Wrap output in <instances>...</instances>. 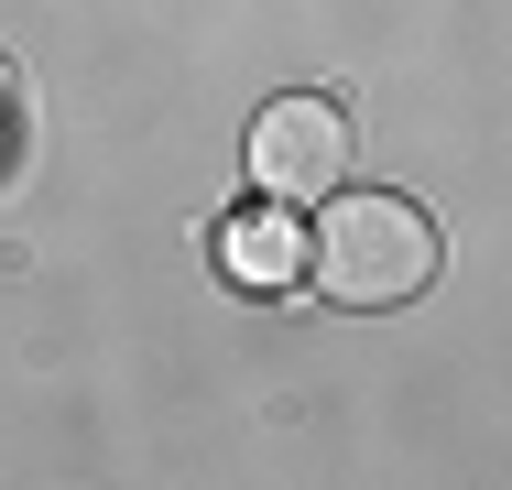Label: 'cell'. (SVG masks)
Instances as JSON below:
<instances>
[{
  "label": "cell",
  "mask_w": 512,
  "mask_h": 490,
  "mask_svg": "<svg viewBox=\"0 0 512 490\" xmlns=\"http://www.w3.org/2000/svg\"><path fill=\"white\" fill-rule=\"evenodd\" d=\"M436 218L414 207V196H382V186H338L327 196V218H316L306 240V273L349 316H393V305H414V294L436 284Z\"/></svg>",
  "instance_id": "cell-1"
},
{
  "label": "cell",
  "mask_w": 512,
  "mask_h": 490,
  "mask_svg": "<svg viewBox=\"0 0 512 490\" xmlns=\"http://www.w3.org/2000/svg\"><path fill=\"white\" fill-rule=\"evenodd\" d=\"M251 186H262V207H316V196H338L349 186V109L327 88L262 98V120H251Z\"/></svg>",
  "instance_id": "cell-2"
},
{
  "label": "cell",
  "mask_w": 512,
  "mask_h": 490,
  "mask_svg": "<svg viewBox=\"0 0 512 490\" xmlns=\"http://www.w3.org/2000/svg\"><path fill=\"white\" fill-rule=\"evenodd\" d=\"M218 273H229L240 294H295V284H306L295 218H284V207H240V218L218 229Z\"/></svg>",
  "instance_id": "cell-3"
}]
</instances>
